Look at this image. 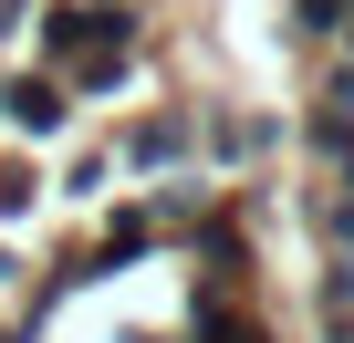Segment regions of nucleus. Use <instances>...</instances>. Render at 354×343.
<instances>
[{"instance_id":"obj_10","label":"nucleus","mask_w":354,"mask_h":343,"mask_svg":"<svg viewBox=\"0 0 354 343\" xmlns=\"http://www.w3.org/2000/svg\"><path fill=\"white\" fill-rule=\"evenodd\" d=\"M313 104H333V115H354V63H344V52H323V73H313Z\"/></svg>"},{"instance_id":"obj_1","label":"nucleus","mask_w":354,"mask_h":343,"mask_svg":"<svg viewBox=\"0 0 354 343\" xmlns=\"http://www.w3.org/2000/svg\"><path fill=\"white\" fill-rule=\"evenodd\" d=\"M115 166H125L136 188L198 166V104H146V115H125V125H115Z\"/></svg>"},{"instance_id":"obj_5","label":"nucleus","mask_w":354,"mask_h":343,"mask_svg":"<svg viewBox=\"0 0 354 343\" xmlns=\"http://www.w3.org/2000/svg\"><path fill=\"white\" fill-rule=\"evenodd\" d=\"M292 146H302V166H313V177H354V115H333V104H302Z\"/></svg>"},{"instance_id":"obj_14","label":"nucleus","mask_w":354,"mask_h":343,"mask_svg":"<svg viewBox=\"0 0 354 343\" xmlns=\"http://www.w3.org/2000/svg\"><path fill=\"white\" fill-rule=\"evenodd\" d=\"M125 343H177V333H125Z\"/></svg>"},{"instance_id":"obj_3","label":"nucleus","mask_w":354,"mask_h":343,"mask_svg":"<svg viewBox=\"0 0 354 343\" xmlns=\"http://www.w3.org/2000/svg\"><path fill=\"white\" fill-rule=\"evenodd\" d=\"M0 115H11V135H32V146H63L73 135V84L53 63H11L0 73Z\"/></svg>"},{"instance_id":"obj_8","label":"nucleus","mask_w":354,"mask_h":343,"mask_svg":"<svg viewBox=\"0 0 354 343\" xmlns=\"http://www.w3.org/2000/svg\"><path fill=\"white\" fill-rule=\"evenodd\" d=\"M53 198L104 208V198H115V146H73V156H63V177H53Z\"/></svg>"},{"instance_id":"obj_13","label":"nucleus","mask_w":354,"mask_h":343,"mask_svg":"<svg viewBox=\"0 0 354 343\" xmlns=\"http://www.w3.org/2000/svg\"><path fill=\"white\" fill-rule=\"evenodd\" d=\"M333 52H344V63H354V21H344V32H333Z\"/></svg>"},{"instance_id":"obj_7","label":"nucleus","mask_w":354,"mask_h":343,"mask_svg":"<svg viewBox=\"0 0 354 343\" xmlns=\"http://www.w3.org/2000/svg\"><path fill=\"white\" fill-rule=\"evenodd\" d=\"M146 250H167V239H156V219H146L136 198H125V208H104V229H94V260H104V281H115V271H136Z\"/></svg>"},{"instance_id":"obj_4","label":"nucleus","mask_w":354,"mask_h":343,"mask_svg":"<svg viewBox=\"0 0 354 343\" xmlns=\"http://www.w3.org/2000/svg\"><path fill=\"white\" fill-rule=\"evenodd\" d=\"M136 208H146V219H156V239L177 250V239H188V229H198V219L219 208V177H209V166H177V177H156V188H146Z\"/></svg>"},{"instance_id":"obj_12","label":"nucleus","mask_w":354,"mask_h":343,"mask_svg":"<svg viewBox=\"0 0 354 343\" xmlns=\"http://www.w3.org/2000/svg\"><path fill=\"white\" fill-rule=\"evenodd\" d=\"M0 343H42V312H11V322H0Z\"/></svg>"},{"instance_id":"obj_6","label":"nucleus","mask_w":354,"mask_h":343,"mask_svg":"<svg viewBox=\"0 0 354 343\" xmlns=\"http://www.w3.org/2000/svg\"><path fill=\"white\" fill-rule=\"evenodd\" d=\"M302 229H313L323 260H354V188H344V177H313V188H302Z\"/></svg>"},{"instance_id":"obj_2","label":"nucleus","mask_w":354,"mask_h":343,"mask_svg":"<svg viewBox=\"0 0 354 343\" xmlns=\"http://www.w3.org/2000/svg\"><path fill=\"white\" fill-rule=\"evenodd\" d=\"M281 115H240V104H198V146H209V177L230 188V177H250L261 156H281Z\"/></svg>"},{"instance_id":"obj_9","label":"nucleus","mask_w":354,"mask_h":343,"mask_svg":"<svg viewBox=\"0 0 354 343\" xmlns=\"http://www.w3.org/2000/svg\"><path fill=\"white\" fill-rule=\"evenodd\" d=\"M42 208V166L32 156H0V219H32Z\"/></svg>"},{"instance_id":"obj_11","label":"nucleus","mask_w":354,"mask_h":343,"mask_svg":"<svg viewBox=\"0 0 354 343\" xmlns=\"http://www.w3.org/2000/svg\"><path fill=\"white\" fill-rule=\"evenodd\" d=\"M219 343H281V333H271V312H261V302H250V312H240V322H230V333H219Z\"/></svg>"}]
</instances>
